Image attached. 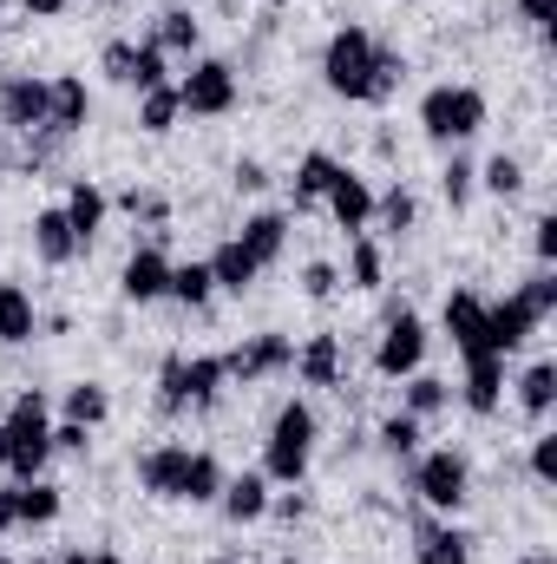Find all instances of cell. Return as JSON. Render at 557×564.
<instances>
[{"label":"cell","mask_w":557,"mask_h":564,"mask_svg":"<svg viewBox=\"0 0 557 564\" xmlns=\"http://www.w3.org/2000/svg\"><path fill=\"white\" fill-rule=\"evenodd\" d=\"M132 86H139V93H151V86H164V46H157V40H144V46H132Z\"/></svg>","instance_id":"obj_39"},{"label":"cell","mask_w":557,"mask_h":564,"mask_svg":"<svg viewBox=\"0 0 557 564\" xmlns=\"http://www.w3.org/2000/svg\"><path fill=\"white\" fill-rule=\"evenodd\" d=\"M106 73H112L119 86H132V46H125V40H112V46H106Z\"/></svg>","instance_id":"obj_44"},{"label":"cell","mask_w":557,"mask_h":564,"mask_svg":"<svg viewBox=\"0 0 557 564\" xmlns=\"http://www.w3.org/2000/svg\"><path fill=\"white\" fill-rule=\"evenodd\" d=\"M270 512H276V519H288V525H295V519L308 512V499H302V492H282V499H270Z\"/></svg>","instance_id":"obj_48"},{"label":"cell","mask_w":557,"mask_h":564,"mask_svg":"<svg viewBox=\"0 0 557 564\" xmlns=\"http://www.w3.org/2000/svg\"><path fill=\"white\" fill-rule=\"evenodd\" d=\"M518 564H557L551 552H532V558H518Z\"/></svg>","instance_id":"obj_53"},{"label":"cell","mask_w":557,"mask_h":564,"mask_svg":"<svg viewBox=\"0 0 557 564\" xmlns=\"http://www.w3.org/2000/svg\"><path fill=\"white\" fill-rule=\"evenodd\" d=\"M472 184H479V164H472V158H452V164L439 171V191H446V204H452V210L472 197Z\"/></svg>","instance_id":"obj_38"},{"label":"cell","mask_w":557,"mask_h":564,"mask_svg":"<svg viewBox=\"0 0 557 564\" xmlns=\"http://www.w3.org/2000/svg\"><path fill=\"white\" fill-rule=\"evenodd\" d=\"M499 394H505V355H466V408L499 414Z\"/></svg>","instance_id":"obj_18"},{"label":"cell","mask_w":557,"mask_h":564,"mask_svg":"<svg viewBox=\"0 0 557 564\" xmlns=\"http://www.w3.org/2000/svg\"><path fill=\"white\" fill-rule=\"evenodd\" d=\"M139 486L151 499H177V506H210L223 492V466L210 453L190 446H151L139 459Z\"/></svg>","instance_id":"obj_2"},{"label":"cell","mask_w":557,"mask_h":564,"mask_svg":"<svg viewBox=\"0 0 557 564\" xmlns=\"http://www.w3.org/2000/svg\"><path fill=\"white\" fill-rule=\"evenodd\" d=\"M223 355H190V361H164L157 368V414H184V408H210L223 388Z\"/></svg>","instance_id":"obj_5"},{"label":"cell","mask_w":557,"mask_h":564,"mask_svg":"<svg viewBox=\"0 0 557 564\" xmlns=\"http://www.w3.org/2000/svg\"><path fill=\"white\" fill-rule=\"evenodd\" d=\"M263 184H270V171H263L256 158H243V164H237V191H263Z\"/></svg>","instance_id":"obj_46"},{"label":"cell","mask_w":557,"mask_h":564,"mask_svg":"<svg viewBox=\"0 0 557 564\" xmlns=\"http://www.w3.org/2000/svg\"><path fill=\"white\" fill-rule=\"evenodd\" d=\"M308 459H315V408L308 401H288L270 426V446H263V479L276 486H302L308 479Z\"/></svg>","instance_id":"obj_3"},{"label":"cell","mask_w":557,"mask_h":564,"mask_svg":"<svg viewBox=\"0 0 557 564\" xmlns=\"http://www.w3.org/2000/svg\"><path fill=\"white\" fill-rule=\"evenodd\" d=\"M210 564H243V558H237V552H223V558H210Z\"/></svg>","instance_id":"obj_54"},{"label":"cell","mask_w":557,"mask_h":564,"mask_svg":"<svg viewBox=\"0 0 557 564\" xmlns=\"http://www.w3.org/2000/svg\"><path fill=\"white\" fill-rule=\"evenodd\" d=\"M86 440H92V426H79V421L53 426V446H59V453H86Z\"/></svg>","instance_id":"obj_45"},{"label":"cell","mask_w":557,"mask_h":564,"mask_svg":"<svg viewBox=\"0 0 557 564\" xmlns=\"http://www.w3.org/2000/svg\"><path fill=\"white\" fill-rule=\"evenodd\" d=\"M0 532H13V492H0Z\"/></svg>","instance_id":"obj_52"},{"label":"cell","mask_w":557,"mask_h":564,"mask_svg":"<svg viewBox=\"0 0 557 564\" xmlns=\"http://www.w3.org/2000/svg\"><path fill=\"white\" fill-rule=\"evenodd\" d=\"M518 295H525V302L538 308V322H545V315H557V276H551V270H538V276L525 282Z\"/></svg>","instance_id":"obj_40"},{"label":"cell","mask_w":557,"mask_h":564,"mask_svg":"<svg viewBox=\"0 0 557 564\" xmlns=\"http://www.w3.org/2000/svg\"><path fill=\"white\" fill-rule=\"evenodd\" d=\"M237 243H243V250L270 270L282 250H288V217H282V210H256V217L243 224V237H237Z\"/></svg>","instance_id":"obj_22"},{"label":"cell","mask_w":557,"mask_h":564,"mask_svg":"<svg viewBox=\"0 0 557 564\" xmlns=\"http://www.w3.org/2000/svg\"><path fill=\"white\" fill-rule=\"evenodd\" d=\"M381 270H387V263H381V243H374V237H354V250H348V289H381Z\"/></svg>","instance_id":"obj_34"},{"label":"cell","mask_w":557,"mask_h":564,"mask_svg":"<svg viewBox=\"0 0 557 564\" xmlns=\"http://www.w3.org/2000/svg\"><path fill=\"white\" fill-rule=\"evenodd\" d=\"M419 361H426V322H419L414 308H394L387 315V335L374 348V375L401 381V375H419Z\"/></svg>","instance_id":"obj_9"},{"label":"cell","mask_w":557,"mask_h":564,"mask_svg":"<svg viewBox=\"0 0 557 564\" xmlns=\"http://www.w3.org/2000/svg\"><path fill=\"white\" fill-rule=\"evenodd\" d=\"M197 40H204V33H197V20H190L184 7H171V13L157 20V46H164V53H197Z\"/></svg>","instance_id":"obj_35"},{"label":"cell","mask_w":557,"mask_h":564,"mask_svg":"<svg viewBox=\"0 0 557 564\" xmlns=\"http://www.w3.org/2000/svg\"><path fill=\"white\" fill-rule=\"evenodd\" d=\"M532 230H538V257H545V263H551V257H557V217H538V224H532Z\"/></svg>","instance_id":"obj_49"},{"label":"cell","mask_w":557,"mask_h":564,"mask_svg":"<svg viewBox=\"0 0 557 564\" xmlns=\"http://www.w3.org/2000/svg\"><path fill=\"white\" fill-rule=\"evenodd\" d=\"M20 7H26V13H33V20H59V13H66V7H73V0H20Z\"/></svg>","instance_id":"obj_50"},{"label":"cell","mask_w":557,"mask_h":564,"mask_svg":"<svg viewBox=\"0 0 557 564\" xmlns=\"http://www.w3.org/2000/svg\"><path fill=\"white\" fill-rule=\"evenodd\" d=\"M321 204H328V217L348 230V237H361L368 224H374V191H368V177H354L348 164L328 177V191H321Z\"/></svg>","instance_id":"obj_11"},{"label":"cell","mask_w":557,"mask_h":564,"mask_svg":"<svg viewBox=\"0 0 557 564\" xmlns=\"http://www.w3.org/2000/svg\"><path fill=\"white\" fill-rule=\"evenodd\" d=\"M7 473L26 486V479H40V466H46V453H53V426H46V394L40 388H26L13 408H7Z\"/></svg>","instance_id":"obj_4"},{"label":"cell","mask_w":557,"mask_h":564,"mask_svg":"<svg viewBox=\"0 0 557 564\" xmlns=\"http://www.w3.org/2000/svg\"><path fill=\"white\" fill-rule=\"evenodd\" d=\"M518 401H525V414H532V421H545V414H551V401H557V361H532V368H525Z\"/></svg>","instance_id":"obj_29"},{"label":"cell","mask_w":557,"mask_h":564,"mask_svg":"<svg viewBox=\"0 0 557 564\" xmlns=\"http://www.w3.org/2000/svg\"><path fill=\"white\" fill-rule=\"evenodd\" d=\"M479 184H485V191H492V197H518V191H525V164H518V158H505V151H499V158H492V164H485V171H479Z\"/></svg>","instance_id":"obj_36"},{"label":"cell","mask_w":557,"mask_h":564,"mask_svg":"<svg viewBox=\"0 0 557 564\" xmlns=\"http://www.w3.org/2000/svg\"><path fill=\"white\" fill-rule=\"evenodd\" d=\"M204 263H210V282H217V289H230V295H243L250 282L263 276V263H256V257H250V250H243L237 237H230V243H223L217 257H204Z\"/></svg>","instance_id":"obj_24"},{"label":"cell","mask_w":557,"mask_h":564,"mask_svg":"<svg viewBox=\"0 0 557 564\" xmlns=\"http://www.w3.org/2000/svg\"><path fill=\"white\" fill-rule=\"evenodd\" d=\"M282 368H295V341L288 335H250L243 348L223 355L230 381H263V375H282Z\"/></svg>","instance_id":"obj_10"},{"label":"cell","mask_w":557,"mask_h":564,"mask_svg":"<svg viewBox=\"0 0 557 564\" xmlns=\"http://www.w3.org/2000/svg\"><path fill=\"white\" fill-rule=\"evenodd\" d=\"M86 112H92V93H86L79 73L46 79V132H53V139H73V132L86 126Z\"/></svg>","instance_id":"obj_14"},{"label":"cell","mask_w":557,"mask_h":564,"mask_svg":"<svg viewBox=\"0 0 557 564\" xmlns=\"http://www.w3.org/2000/svg\"><path fill=\"white\" fill-rule=\"evenodd\" d=\"M401 73H407V59H401L394 46H381L368 26H341V33L328 40V53H321V79H328V93H341V99H354V106H381V99H394Z\"/></svg>","instance_id":"obj_1"},{"label":"cell","mask_w":557,"mask_h":564,"mask_svg":"<svg viewBox=\"0 0 557 564\" xmlns=\"http://www.w3.org/2000/svg\"><path fill=\"white\" fill-rule=\"evenodd\" d=\"M223 519L230 525H256V519H270V479L263 473H237V479H223Z\"/></svg>","instance_id":"obj_16"},{"label":"cell","mask_w":557,"mask_h":564,"mask_svg":"<svg viewBox=\"0 0 557 564\" xmlns=\"http://www.w3.org/2000/svg\"><path fill=\"white\" fill-rule=\"evenodd\" d=\"M0 466H7V426H0Z\"/></svg>","instance_id":"obj_55"},{"label":"cell","mask_w":557,"mask_h":564,"mask_svg":"<svg viewBox=\"0 0 557 564\" xmlns=\"http://www.w3.org/2000/svg\"><path fill=\"white\" fill-rule=\"evenodd\" d=\"M210 263H171V295L184 302V308H204L210 302Z\"/></svg>","instance_id":"obj_32"},{"label":"cell","mask_w":557,"mask_h":564,"mask_svg":"<svg viewBox=\"0 0 557 564\" xmlns=\"http://www.w3.org/2000/svg\"><path fill=\"white\" fill-rule=\"evenodd\" d=\"M414 558L419 564H472V539H466L459 525H433V519H419L414 525Z\"/></svg>","instance_id":"obj_19"},{"label":"cell","mask_w":557,"mask_h":564,"mask_svg":"<svg viewBox=\"0 0 557 564\" xmlns=\"http://www.w3.org/2000/svg\"><path fill=\"white\" fill-rule=\"evenodd\" d=\"M446 401H452V381H439V375H414V381H407V408H401V414H414V421H433Z\"/></svg>","instance_id":"obj_30"},{"label":"cell","mask_w":557,"mask_h":564,"mask_svg":"<svg viewBox=\"0 0 557 564\" xmlns=\"http://www.w3.org/2000/svg\"><path fill=\"white\" fill-rule=\"evenodd\" d=\"M335 263H308V270H302V295H308V302H328V295H335Z\"/></svg>","instance_id":"obj_42"},{"label":"cell","mask_w":557,"mask_h":564,"mask_svg":"<svg viewBox=\"0 0 557 564\" xmlns=\"http://www.w3.org/2000/svg\"><path fill=\"white\" fill-rule=\"evenodd\" d=\"M381 446H387L394 459H414V453H419V421H414V414H394V421H381Z\"/></svg>","instance_id":"obj_37"},{"label":"cell","mask_w":557,"mask_h":564,"mask_svg":"<svg viewBox=\"0 0 557 564\" xmlns=\"http://www.w3.org/2000/svg\"><path fill=\"white\" fill-rule=\"evenodd\" d=\"M66 564H119V558H112V552H73Z\"/></svg>","instance_id":"obj_51"},{"label":"cell","mask_w":557,"mask_h":564,"mask_svg":"<svg viewBox=\"0 0 557 564\" xmlns=\"http://www.w3.org/2000/svg\"><path fill=\"white\" fill-rule=\"evenodd\" d=\"M282 564H295V558H282Z\"/></svg>","instance_id":"obj_56"},{"label":"cell","mask_w":557,"mask_h":564,"mask_svg":"<svg viewBox=\"0 0 557 564\" xmlns=\"http://www.w3.org/2000/svg\"><path fill=\"white\" fill-rule=\"evenodd\" d=\"M485 126V93L479 86H433L419 99V132L439 144H459Z\"/></svg>","instance_id":"obj_6"},{"label":"cell","mask_w":557,"mask_h":564,"mask_svg":"<svg viewBox=\"0 0 557 564\" xmlns=\"http://www.w3.org/2000/svg\"><path fill=\"white\" fill-rule=\"evenodd\" d=\"M0 564H13V558H0Z\"/></svg>","instance_id":"obj_57"},{"label":"cell","mask_w":557,"mask_h":564,"mask_svg":"<svg viewBox=\"0 0 557 564\" xmlns=\"http://www.w3.org/2000/svg\"><path fill=\"white\" fill-rule=\"evenodd\" d=\"M551 7H557V0H518V13H525L538 33H551Z\"/></svg>","instance_id":"obj_47"},{"label":"cell","mask_w":557,"mask_h":564,"mask_svg":"<svg viewBox=\"0 0 557 564\" xmlns=\"http://www.w3.org/2000/svg\"><path fill=\"white\" fill-rule=\"evenodd\" d=\"M295 375H302L308 388H341V341H335V335H315V341L295 355Z\"/></svg>","instance_id":"obj_23"},{"label":"cell","mask_w":557,"mask_h":564,"mask_svg":"<svg viewBox=\"0 0 557 564\" xmlns=\"http://www.w3.org/2000/svg\"><path fill=\"white\" fill-rule=\"evenodd\" d=\"M446 335H452L459 355H492V341H485V302L472 289H452L446 295Z\"/></svg>","instance_id":"obj_15"},{"label":"cell","mask_w":557,"mask_h":564,"mask_svg":"<svg viewBox=\"0 0 557 564\" xmlns=\"http://www.w3.org/2000/svg\"><path fill=\"white\" fill-rule=\"evenodd\" d=\"M33 250H40V263H73L79 257V237H73V224H66L59 204L33 217Z\"/></svg>","instance_id":"obj_21"},{"label":"cell","mask_w":557,"mask_h":564,"mask_svg":"<svg viewBox=\"0 0 557 564\" xmlns=\"http://www.w3.org/2000/svg\"><path fill=\"white\" fill-rule=\"evenodd\" d=\"M414 492L433 506V512H459L466 492H472V466H466V453H452V446L419 453L414 459Z\"/></svg>","instance_id":"obj_7"},{"label":"cell","mask_w":557,"mask_h":564,"mask_svg":"<svg viewBox=\"0 0 557 564\" xmlns=\"http://www.w3.org/2000/svg\"><path fill=\"white\" fill-rule=\"evenodd\" d=\"M0 119H7L13 132H40V126H46V79L7 73V79H0Z\"/></svg>","instance_id":"obj_13"},{"label":"cell","mask_w":557,"mask_h":564,"mask_svg":"<svg viewBox=\"0 0 557 564\" xmlns=\"http://www.w3.org/2000/svg\"><path fill=\"white\" fill-rule=\"evenodd\" d=\"M112 414V394L99 388V381H79V388H66V421H79V426H99Z\"/></svg>","instance_id":"obj_31"},{"label":"cell","mask_w":557,"mask_h":564,"mask_svg":"<svg viewBox=\"0 0 557 564\" xmlns=\"http://www.w3.org/2000/svg\"><path fill=\"white\" fill-rule=\"evenodd\" d=\"M532 479H538V486H551V479H557V440H551V433H538V440H532Z\"/></svg>","instance_id":"obj_43"},{"label":"cell","mask_w":557,"mask_h":564,"mask_svg":"<svg viewBox=\"0 0 557 564\" xmlns=\"http://www.w3.org/2000/svg\"><path fill=\"white\" fill-rule=\"evenodd\" d=\"M177 119H184V106H177V86H151V93H139V126L151 132V139H164Z\"/></svg>","instance_id":"obj_28"},{"label":"cell","mask_w":557,"mask_h":564,"mask_svg":"<svg viewBox=\"0 0 557 564\" xmlns=\"http://www.w3.org/2000/svg\"><path fill=\"white\" fill-rule=\"evenodd\" d=\"M374 217H381V230H394V237H407L414 230V217H419V204H414V191H387V197H374Z\"/></svg>","instance_id":"obj_33"},{"label":"cell","mask_w":557,"mask_h":564,"mask_svg":"<svg viewBox=\"0 0 557 564\" xmlns=\"http://www.w3.org/2000/svg\"><path fill=\"white\" fill-rule=\"evenodd\" d=\"M341 164L328 158V151H308L302 164H295V210H315L321 204V191H328V177H335Z\"/></svg>","instance_id":"obj_26"},{"label":"cell","mask_w":557,"mask_h":564,"mask_svg":"<svg viewBox=\"0 0 557 564\" xmlns=\"http://www.w3.org/2000/svg\"><path fill=\"white\" fill-rule=\"evenodd\" d=\"M177 106L190 119H223L237 106V66L230 59H197L184 79H177Z\"/></svg>","instance_id":"obj_8"},{"label":"cell","mask_w":557,"mask_h":564,"mask_svg":"<svg viewBox=\"0 0 557 564\" xmlns=\"http://www.w3.org/2000/svg\"><path fill=\"white\" fill-rule=\"evenodd\" d=\"M53 519H59V486L46 479L13 486V525H53Z\"/></svg>","instance_id":"obj_25"},{"label":"cell","mask_w":557,"mask_h":564,"mask_svg":"<svg viewBox=\"0 0 557 564\" xmlns=\"http://www.w3.org/2000/svg\"><path fill=\"white\" fill-rule=\"evenodd\" d=\"M119 289H125V302H157V295H171V257H164V250H132Z\"/></svg>","instance_id":"obj_17"},{"label":"cell","mask_w":557,"mask_h":564,"mask_svg":"<svg viewBox=\"0 0 557 564\" xmlns=\"http://www.w3.org/2000/svg\"><path fill=\"white\" fill-rule=\"evenodd\" d=\"M59 210H66V224H73V237H79V250H86V243L99 237V224H106V191H99L92 177H79V184L66 191V204H59Z\"/></svg>","instance_id":"obj_20"},{"label":"cell","mask_w":557,"mask_h":564,"mask_svg":"<svg viewBox=\"0 0 557 564\" xmlns=\"http://www.w3.org/2000/svg\"><path fill=\"white\" fill-rule=\"evenodd\" d=\"M532 328H538V308L518 289L505 302H485V341H492V355H518L532 341Z\"/></svg>","instance_id":"obj_12"},{"label":"cell","mask_w":557,"mask_h":564,"mask_svg":"<svg viewBox=\"0 0 557 564\" xmlns=\"http://www.w3.org/2000/svg\"><path fill=\"white\" fill-rule=\"evenodd\" d=\"M0 341H33V302H26V289L20 282H0Z\"/></svg>","instance_id":"obj_27"},{"label":"cell","mask_w":557,"mask_h":564,"mask_svg":"<svg viewBox=\"0 0 557 564\" xmlns=\"http://www.w3.org/2000/svg\"><path fill=\"white\" fill-rule=\"evenodd\" d=\"M119 210H132V217H144V224H164V210H171V204H164L157 191H139V184H132V191L119 197Z\"/></svg>","instance_id":"obj_41"}]
</instances>
